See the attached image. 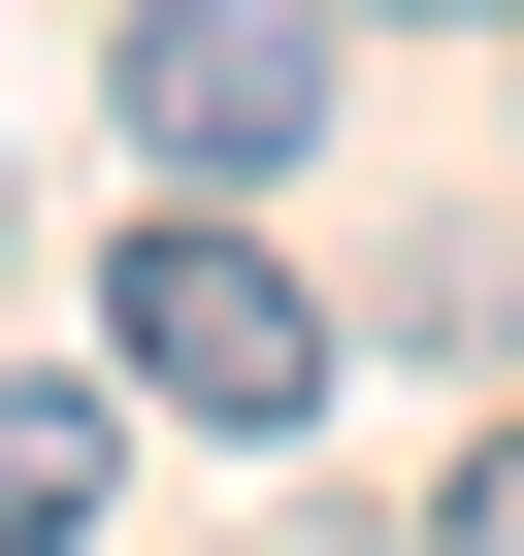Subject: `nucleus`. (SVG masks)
<instances>
[{
    "label": "nucleus",
    "instance_id": "obj_1",
    "mask_svg": "<svg viewBox=\"0 0 524 556\" xmlns=\"http://www.w3.org/2000/svg\"><path fill=\"white\" fill-rule=\"evenodd\" d=\"M99 393H164V426H328V295H296L229 197H164V229L99 262Z\"/></svg>",
    "mask_w": 524,
    "mask_h": 556
},
{
    "label": "nucleus",
    "instance_id": "obj_2",
    "mask_svg": "<svg viewBox=\"0 0 524 556\" xmlns=\"http://www.w3.org/2000/svg\"><path fill=\"white\" fill-rule=\"evenodd\" d=\"M328 131V0H132V164L164 197H262Z\"/></svg>",
    "mask_w": 524,
    "mask_h": 556
},
{
    "label": "nucleus",
    "instance_id": "obj_3",
    "mask_svg": "<svg viewBox=\"0 0 524 556\" xmlns=\"http://www.w3.org/2000/svg\"><path fill=\"white\" fill-rule=\"evenodd\" d=\"M0 556H99V393H0Z\"/></svg>",
    "mask_w": 524,
    "mask_h": 556
},
{
    "label": "nucleus",
    "instance_id": "obj_4",
    "mask_svg": "<svg viewBox=\"0 0 524 556\" xmlns=\"http://www.w3.org/2000/svg\"><path fill=\"white\" fill-rule=\"evenodd\" d=\"M426 556H524V426H491V458H459V491H426Z\"/></svg>",
    "mask_w": 524,
    "mask_h": 556
}]
</instances>
